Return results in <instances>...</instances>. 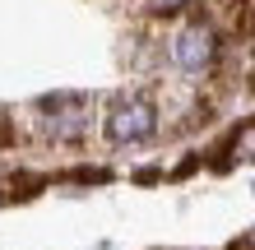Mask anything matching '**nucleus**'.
I'll use <instances>...</instances> for the list:
<instances>
[{"label": "nucleus", "mask_w": 255, "mask_h": 250, "mask_svg": "<svg viewBox=\"0 0 255 250\" xmlns=\"http://www.w3.org/2000/svg\"><path fill=\"white\" fill-rule=\"evenodd\" d=\"M181 5H190V0H153V9H181Z\"/></svg>", "instance_id": "obj_4"}, {"label": "nucleus", "mask_w": 255, "mask_h": 250, "mask_svg": "<svg viewBox=\"0 0 255 250\" xmlns=\"http://www.w3.org/2000/svg\"><path fill=\"white\" fill-rule=\"evenodd\" d=\"M214 51H218V42H214V33H209V28H186V33L172 42V56H176V65H181V70H190V75L209 70Z\"/></svg>", "instance_id": "obj_3"}, {"label": "nucleus", "mask_w": 255, "mask_h": 250, "mask_svg": "<svg viewBox=\"0 0 255 250\" xmlns=\"http://www.w3.org/2000/svg\"><path fill=\"white\" fill-rule=\"evenodd\" d=\"M42 111H47V130L56 139H84L88 135V116H93V102L79 97V93H61V97L42 102Z\"/></svg>", "instance_id": "obj_1"}, {"label": "nucleus", "mask_w": 255, "mask_h": 250, "mask_svg": "<svg viewBox=\"0 0 255 250\" xmlns=\"http://www.w3.org/2000/svg\"><path fill=\"white\" fill-rule=\"evenodd\" d=\"M232 250H251V232H242V241H232Z\"/></svg>", "instance_id": "obj_5"}, {"label": "nucleus", "mask_w": 255, "mask_h": 250, "mask_svg": "<svg viewBox=\"0 0 255 250\" xmlns=\"http://www.w3.org/2000/svg\"><path fill=\"white\" fill-rule=\"evenodd\" d=\"M158 130V111H153V102H144V97H130V102H116V111L107 116V135L116 144H139L148 139Z\"/></svg>", "instance_id": "obj_2"}]
</instances>
